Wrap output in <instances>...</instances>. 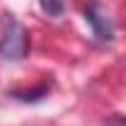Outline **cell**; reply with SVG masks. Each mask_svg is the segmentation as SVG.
<instances>
[{"mask_svg":"<svg viewBox=\"0 0 126 126\" xmlns=\"http://www.w3.org/2000/svg\"><path fill=\"white\" fill-rule=\"evenodd\" d=\"M40 5L47 15L52 17H59L62 13H64V0H40Z\"/></svg>","mask_w":126,"mask_h":126,"instance_id":"obj_3","label":"cell"},{"mask_svg":"<svg viewBox=\"0 0 126 126\" xmlns=\"http://www.w3.org/2000/svg\"><path fill=\"white\" fill-rule=\"evenodd\" d=\"M116 126H121V124H119V121H116Z\"/></svg>","mask_w":126,"mask_h":126,"instance_id":"obj_4","label":"cell"},{"mask_svg":"<svg viewBox=\"0 0 126 126\" xmlns=\"http://www.w3.org/2000/svg\"><path fill=\"white\" fill-rule=\"evenodd\" d=\"M84 17L89 20V25H92V30H94V35H96L99 40L106 42V40L114 37V25H111L106 10H104L99 3H89V5L84 8Z\"/></svg>","mask_w":126,"mask_h":126,"instance_id":"obj_2","label":"cell"},{"mask_svg":"<svg viewBox=\"0 0 126 126\" xmlns=\"http://www.w3.org/2000/svg\"><path fill=\"white\" fill-rule=\"evenodd\" d=\"M30 42H27V32L17 25V22H10V27L5 30L3 40H0V54L8 57V59H20L25 52H27Z\"/></svg>","mask_w":126,"mask_h":126,"instance_id":"obj_1","label":"cell"}]
</instances>
